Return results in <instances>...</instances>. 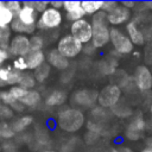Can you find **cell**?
Returning <instances> with one entry per match:
<instances>
[{
	"label": "cell",
	"instance_id": "cell-1",
	"mask_svg": "<svg viewBox=\"0 0 152 152\" xmlns=\"http://www.w3.org/2000/svg\"><path fill=\"white\" fill-rule=\"evenodd\" d=\"M56 122L62 131L75 133L84 126L86 116L83 112L76 107H64L57 113Z\"/></svg>",
	"mask_w": 152,
	"mask_h": 152
},
{
	"label": "cell",
	"instance_id": "cell-2",
	"mask_svg": "<svg viewBox=\"0 0 152 152\" xmlns=\"http://www.w3.org/2000/svg\"><path fill=\"white\" fill-rule=\"evenodd\" d=\"M90 23L93 27V37L90 42L91 45L96 50L104 48L107 44H109V33H110V26L107 21V14L100 11L96 14L91 15Z\"/></svg>",
	"mask_w": 152,
	"mask_h": 152
},
{
	"label": "cell",
	"instance_id": "cell-3",
	"mask_svg": "<svg viewBox=\"0 0 152 152\" xmlns=\"http://www.w3.org/2000/svg\"><path fill=\"white\" fill-rule=\"evenodd\" d=\"M109 43H110L114 52H116V55H119V56L129 55L134 51V45L129 40L125 30H122L120 27H110Z\"/></svg>",
	"mask_w": 152,
	"mask_h": 152
},
{
	"label": "cell",
	"instance_id": "cell-4",
	"mask_svg": "<svg viewBox=\"0 0 152 152\" xmlns=\"http://www.w3.org/2000/svg\"><path fill=\"white\" fill-rule=\"evenodd\" d=\"M64 15L62 13V11L55 10L52 7H48L43 13H40L38 15V20H37V30L39 31H52V30H57L62 23H63Z\"/></svg>",
	"mask_w": 152,
	"mask_h": 152
},
{
	"label": "cell",
	"instance_id": "cell-5",
	"mask_svg": "<svg viewBox=\"0 0 152 152\" xmlns=\"http://www.w3.org/2000/svg\"><path fill=\"white\" fill-rule=\"evenodd\" d=\"M122 90L121 88L115 84H107L104 86L97 94V103L101 108L104 109H113L121 100Z\"/></svg>",
	"mask_w": 152,
	"mask_h": 152
},
{
	"label": "cell",
	"instance_id": "cell-6",
	"mask_svg": "<svg viewBox=\"0 0 152 152\" xmlns=\"http://www.w3.org/2000/svg\"><path fill=\"white\" fill-rule=\"evenodd\" d=\"M56 49L62 56H64L65 58H68L70 61L72 58H76L83 51V44L80 43L76 38H74L69 33V34L62 36L58 39Z\"/></svg>",
	"mask_w": 152,
	"mask_h": 152
},
{
	"label": "cell",
	"instance_id": "cell-7",
	"mask_svg": "<svg viewBox=\"0 0 152 152\" xmlns=\"http://www.w3.org/2000/svg\"><path fill=\"white\" fill-rule=\"evenodd\" d=\"M133 82L135 89L140 93H147L152 90V70L146 64H140L133 72Z\"/></svg>",
	"mask_w": 152,
	"mask_h": 152
},
{
	"label": "cell",
	"instance_id": "cell-8",
	"mask_svg": "<svg viewBox=\"0 0 152 152\" xmlns=\"http://www.w3.org/2000/svg\"><path fill=\"white\" fill-rule=\"evenodd\" d=\"M70 34L83 45L89 44L93 37V27L90 19L83 18L70 24Z\"/></svg>",
	"mask_w": 152,
	"mask_h": 152
},
{
	"label": "cell",
	"instance_id": "cell-9",
	"mask_svg": "<svg viewBox=\"0 0 152 152\" xmlns=\"http://www.w3.org/2000/svg\"><path fill=\"white\" fill-rule=\"evenodd\" d=\"M147 132V120L142 115L133 116L126 126L125 138L129 141H137L141 139Z\"/></svg>",
	"mask_w": 152,
	"mask_h": 152
},
{
	"label": "cell",
	"instance_id": "cell-10",
	"mask_svg": "<svg viewBox=\"0 0 152 152\" xmlns=\"http://www.w3.org/2000/svg\"><path fill=\"white\" fill-rule=\"evenodd\" d=\"M31 52L30 38L23 34H14L10 42L8 53L11 57H25Z\"/></svg>",
	"mask_w": 152,
	"mask_h": 152
},
{
	"label": "cell",
	"instance_id": "cell-11",
	"mask_svg": "<svg viewBox=\"0 0 152 152\" xmlns=\"http://www.w3.org/2000/svg\"><path fill=\"white\" fill-rule=\"evenodd\" d=\"M132 11L124 7L120 2L109 13H107V21L110 27H120L132 20Z\"/></svg>",
	"mask_w": 152,
	"mask_h": 152
},
{
	"label": "cell",
	"instance_id": "cell-12",
	"mask_svg": "<svg viewBox=\"0 0 152 152\" xmlns=\"http://www.w3.org/2000/svg\"><path fill=\"white\" fill-rule=\"evenodd\" d=\"M125 32L128 36L129 40L132 42V44L134 46H142L146 44L144 34H142V30H141V25L138 24L133 18L131 21H128L125 25Z\"/></svg>",
	"mask_w": 152,
	"mask_h": 152
},
{
	"label": "cell",
	"instance_id": "cell-13",
	"mask_svg": "<svg viewBox=\"0 0 152 152\" xmlns=\"http://www.w3.org/2000/svg\"><path fill=\"white\" fill-rule=\"evenodd\" d=\"M97 91L91 89H81L74 94V101L77 106L90 108L97 102Z\"/></svg>",
	"mask_w": 152,
	"mask_h": 152
},
{
	"label": "cell",
	"instance_id": "cell-14",
	"mask_svg": "<svg viewBox=\"0 0 152 152\" xmlns=\"http://www.w3.org/2000/svg\"><path fill=\"white\" fill-rule=\"evenodd\" d=\"M45 56H46V63H48L51 68H55L56 70L63 71V70H66V69L69 68V65H70L69 59L65 58L64 56H62V55L57 51L56 48L50 49V50L45 53Z\"/></svg>",
	"mask_w": 152,
	"mask_h": 152
},
{
	"label": "cell",
	"instance_id": "cell-15",
	"mask_svg": "<svg viewBox=\"0 0 152 152\" xmlns=\"http://www.w3.org/2000/svg\"><path fill=\"white\" fill-rule=\"evenodd\" d=\"M18 102L21 103L25 108H34L40 104L42 102V94L40 91L32 89V90H24L23 95L18 99Z\"/></svg>",
	"mask_w": 152,
	"mask_h": 152
},
{
	"label": "cell",
	"instance_id": "cell-16",
	"mask_svg": "<svg viewBox=\"0 0 152 152\" xmlns=\"http://www.w3.org/2000/svg\"><path fill=\"white\" fill-rule=\"evenodd\" d=\"M68 100V94L64 90L55 89L50 91L45 97V106L46 107H61L63 106Z\"/></svg>",
	"mask_w": 152,
	"mask_h": 152
},
{
	"label": "cell",
	"instance_id": "cell-17",
	"mask_svg": "<svg viewBox=\"0 0 152 152\" xmlns=\"http://www.w3.org/2000/svg\"><path fill=\"white\" fill-rule=\"evenodd\" d=\"M25 61L27 64V70L34 71L46 62V56L44 51H31L27 56H25Z\"/></svg>",
	"mask_w": 152,
	"mask_h": 152
},
{
	"label": "cell",
	"instance_id": "cell-18",
	"mask_svg": "<svg viewBox=\"0 0 152 152\" xmlns=\"http://www.w3.org/2000/svg\"><path fill=\"white\" fill-rule=\"evenodd\" d=\"M15 18L19 19L23 24H25L27 26H36L37 25V20H38V13L32 7L23 6L20 12H19V14Z\"/></svg>",
	"mask_w": 152,
	"mask_h": 152
},
{
	"label": "cell",
	"instance_id": "cell-19",
	"mask_svg": "<svg viewBox=\"0 0 152 152\" xmlns=\"http://www.w3.org/2000/svg\"><path fill=\"white\" fill-rule=\"evenodd\" d=\"M0 101L2 104L13 109L14 113H23L26 109L21 103H19L18 101L14 100V97L11 95V93L8 90H5V89L0 90Z\"/></svg>",
	"mask_w": 152,
	"mask_h": 152
},
{
	"label": "cell",
	"instance_id": "cell-20",
	"mask_svg": "<svg viewBox=\"0 0 152 152\" xmlns=\"http://www.w3.org/2000/svg\"><path fill=\"white\" fill-rule=\"evenodd\" d=\"M32 124H33V116L30 114H25L17 118L13 122H11V127L14 133H20L24 132L26 128H28Z\"/></svg>",
	"mask_w": 152,
	"mask_h": 152
},
{
	"label": "cell",
	"instance_id": "cell-21",
	"mask_svg": "<svg viewBox=\"0 0 152 152\" xmlns=\"http://www.w3.org/2000/svg\"><path fill=\"white\" fill-rule=\"evenodd\" d=\"M10 28L12 30V32H14L15 34H23V36H32L34 34L37 27L36 26H27L25 24H23L19 19L14 18V20L12 21Z\"/></svg>",
	"mask_w": 152,
	"mask_h": 152
},
{
	"label": "cell",
	"instance_id": "cell-22",
	"mask_svg": "<svg viewBox=\"0 0 152 152\" xmlns=\"http://www.w3.org/2000/svg\"><path fill=\"white\" fill-rule=\"evenodd\" d=\"M14 18L13 13L6 7L5 1H0V27H10Z\"/></svg>",
	"mask_w": 152,
	"mask_h": 152
},
{
	"label": "cell",
	"instance_id": "cell-23",
	"mask_svg": "<svg viewBox=\"0 0 152 152\" xmlns=\"http://www.w3.org/2000/svg\"><path fill=\"white\" fill-rule=\"evenodd\" d=\"M102 5H103V1H88V0L81 1V6L86 15H90V17L100 12L102 10Z\"/></svg>",
	"mask_w": 152,
	"mask_h": 152
},
{
	"label": "cell",
	"instance_id": "cell-24",
	"mask_svg": "<svg viewBox=\"0 0 152 152\" xmlns=\"http://www.w3.org/2000/svg\"><path fill=\"white\" fill-rule=\"evenodd\" d=\"M32 72H33V76H34L37 83H44V82L49 78V76H50L51 66L45 62L44 64H42L39 68H37V69H36L34 71H32Z\"/></svg>",
	"mask_w": 152,
	"mask_h": 152
},
{
	"label": "cell",
	"instance_id": "cell-25",
	"mask_svg": "<svg viewBox=\"0 0 152 152\" xmlns=\"http://www.w3.org/2000/svg\"><path fill=\"white\" fill-rule=\"evenodd\" d=\"M19 87L26 89V90H32L36 88L37 86V81L33 76V72L32 71H25L23 72V76H21V80L18 84Z\"/></svg>",
	"mask_w": 152,
	"mask_h": 152
},
{
	"label": "cell",
	"instance_id": "cell-26",
	"mask_svg": "<svg viewBox=\"0 0 152 152\" xmlns=\"http://www.w3.org/2000/svg\"><path fill=\"white\" fill-rule=\"evenodd\" d=\"M12 37V30L10 27H0V49L8 51Z\"/></svg>",
	"mask_w": 152,
	"mask_h": 152
},
{
	"label": "cell",
	"instance_id": "cell-27",
	"mask_svg": "<svg viewBox=\"0 0 152 152\" xmlns=\"http://www.w3.org/2000/svg\"><path fill=\"white\" fill-rule=\"evenodd\" d=\"M30 38V46H31V51H43L44 46H45V39L42 34H32L28 37Z\"/></svg>",
	"mask_w": 152,
	"mask_h": 152
},
{
	"label": "cell",
	"instance_id": "cell-28",
	"mask_svg": "<svg viewBox=\"0 0 152 152\" xmlns=\"http://www.w3.org/2000/svg\"><path fill=\"white\" fill-rule=\"evenodd\" d=\"M15 135L10 122H0V139H11Z\"/></svg>",
	"mask_w": 152,
	"mask_h": 152
},
{
	"label": "cell",
	"instance_id": "cell-29",
	"mask_svg": "<svg viewBox=\"0 0 152 152\" xmlns=\"http://www.w3.org/2000/svg\"><path fill=\"white\" fill-rule=\"evenodd\" d=\"M21 76H23V72L21 71H18V70H14L13 68L11 69L10 74H8V78H7V86H18L20 80H21Z\"/></svg>",
	"mask_w": 152,
	"mask_h": 152
},
{
	"label": "cell",
	"instance_id": "cell-30",
	"mask_svg": "<svg viewBox=\"0 0 152 152\" xmlns=\"http://www.w3.org/2000/svg\"><path fill=\"white\" fill-rule=\"evenodd\" d=\"M13 116H14L13 109H11L10 107H7L5 104L0 106V122H7Z\"/></svg>",
	"mask_w": 152,
	"mask_h": 152
},
{
	"label": "cell",
	"instance_id": "cell-31",
	"mask_svg": "<svg viewBox=\"0 0 152 152\" xmlns=\"http://www.w3.org/2000/svg\"><path fill=\"white\" fill-rule=\"evenodd\" d=\"M63 10L65 13H71L82 10L81 1H63Z\"/></svg>",
	"mask_w": 152,
	"mask_h": 152
},
{
	"label": "cell",
	"instance_id": "cell-32",
	"mask_svg": "<svg viewBox=\"0 0 152 152\" xmlns=\"http://www.w3.org/2000/svg\"><path fill=\"white\" fill-rule=\"evenodd\" d=\"M11 66H12L14 70H18V71H21V72L28 71V70H27V64H26L25 57H17V58H14Z\"/></svg>",
	"mask_w": 152,
	"mask_h": 152
},
{
	"label": "cell",
	"instance_id": "cell-33",
	"mask_svg": "<svg viewBox=\"0 0 152 152\" xmlns=\"http://www.w3.org/2000/svg\"><path fill=\"white\" fill-rule=\"evenodd\" d=\"M11 69H12L11 65L0 66V89H4L5 87H7V78H8V74Z\"/></svg>",
	"mask_w": 152,
	"mask_h": 152
},
{
	"label": "cell",
	"instance_id": "cell-34",
	"mask_svg": "<svg viewBox=\"0 0 152 152\" xmlns=\"http://www.w3.org/2000/svg\"><path fill=\"white\" fill-rule=\"evenodd\" d=\"M5 5H6V7L13 13L14 17H17V15L19 14V12H20V10H21V7H23V4H21L20 1H14V0H12V1H6Z\"/></svg>",
	"mask_w": 152,
	"mask_h": 152
},
{
	"label": "cell",
	"instance_id": "cell-35",
	"mask_svg": "<svg viewBox=\"0 0 152 152\" xmlns=\"http://www.w3.org/2000/svg\"><path fill=\"white\" fill-rule=\"evenodd\" d=\"M144 59L146 65H152V42H148L144 45Z\"/></svg>",
	"mask_w": 152,
	"mask_h": 152
},
{
	"label": "cell",
	"instance_id": "cell-36",
	"mask_svg": "<svg viewBox=\"0 0 152 152\" xmlns=\"http://www.w3.org/2000/svg\"><path fill=\"white\" fill-rule=\"evenodd\" d=\"M48 7H49V1H42V0L32 1V8H33L38 14L43 13Z\"/></svg>",
	"mask_w": 152,
	"mask_h": 152
},
{
	"label": "cell",
	"instance_id": "cell-37",
	"mask_svg": "<svg viewBox=\"0 0 152 152\" xmlns=\"http://www.w3.org/2000/svg\"><path fill=\"white\" fill-rule=\"evenodd\" d=\"M119 5V2L118 1H103V5H102V12H104L106 14L107 13H109V12H112L116 6Z\"/></svg>",
	"mask_w": 152,
	"mask_h": 152
},
{
	"label": "cell",
	"instance_id": "cell-38",
	"mask_svg": "<svg viewBox=\"0 0 152 152\" xmlns=\"http://www.w3.org/2000/svg\"><path fill=\"white\" fill-rule=\"evenodd\" d=\"M10 57H11V56H10L8 51L0 49V66H2V65H4V63H5Z\"/></svg>",
	"mask_w": 152,
	"mask_h": 152
},
{
	"label": "cell",
	"instance_id": "cell-39",
	"mask_svg": "<svg viewBox=\"0 0 152 152\" xmlns=\"http://www.w3.org/2000/svg\"><path fill=\"white\" fill-rule=\"evenodd\" d=\"M124 7H126L127 10H129V11H132L133 12V10L135 8V5H137V2L135 1H122V2H120Z\"/></svg>",
	"mask_w": 152,
	"mask_h": 152
},
{
	"label": "cell",
	"instance_id": "cell-40",
	"mask_svg": "<svg viewBox=\"0 0 152 152\" xmlns=\"http://www.w3.org/2000/svg\"><path fill=\"white\" fill-rule=\"evenodd\" d=\"M49 6L55 10L61 11V10H63V1H51V2H49Z\"/></svg>",
	"mask_w": 152,
	"mask_h": 152
},
{
	"label": "cell",
	"instance_id": "cell-41",
	"mask_svg": "<svg viewBox=\"0 0 152 152\" xmlns=\"http://www.w3.org/2000/svg\"><path fill=\"white\" fill-rule=\"evenodd\" d=\"M95 51H96V49L91 45V43L83 45V51H82V52H87L88 55H90V53H93V52H95Z\"/></svg>",
	"mask_w": 152,
	"mask_h": 152
},
{
	"label": "cell",
	"instance_id": "cell-42",
	"mask_svg": "<svg viewBox=\"0 0 152 152\" xmlns=\"http://www.w3.org/2000/svg\"><path fill=\"white\" fill-rule=\"evenodd\" d=\"M113 152H133V150L128 146H120L116 150H113Z\"/></svg>",
	"mask_w": 152,
	"mask_h": 152
},
{
	"label": "cell",
	"instance_id": "cell-43",
	"mask_svg": "<svg viewBox=\"0 0 152 152\" xmlns=\"http://www.w3.org/2000/svg\"><path fill=\"white\" fill-rule=\"evenodd\" d=\"M142 5H144V8H145V11L146 12H152V1H145V2H142Z\"/></svg>",
	"mask_w": 152,
	"mask_h": 152
},
{
	"label": "cell",
	"instance_id": "cell-44",
	"mask_svg": "<svg viewBox=\"0 0 152 152\" xmlns=\"http://www.w3.org/2000/svg\"><path fill=\"white\" fill-rule=\"evenodd\" d=\"M145 146L152 148V134H150L145 138Z\"/></svg>",
	"mask_w": 152,
	"mask_h": 152
},
{
	"label": "cell",
	"instance_id": "cell-45",
	"mask_svg": "<svg viewBox=\"0 0 152 152\" xmlns=\"http://www.w3.org/2000/svg\"><path fill=\"white\" fill-rule=\"evenodd\" d=\"M140 152H152V148H150V147H144V148H141L140 150Z\"/></svg>",
	"mask_w": 152,
	"mask_h": 152
},
{
	"label": "cell",
	"instance_id": "cell-46",
	"mask_svg": "<svg viewBox=\"0 0 152 152\" xmlns=\"http://www.w3.org/2000/svg\"><path fill=\"white\" fill-rule=\"evenodd\" d=\"M148 112H150V115L152 116V100H151V102L148 104Z\"/></svg>",
	"mask_w": 152,
	"mask_h": 152
},
{
	"label": "cell",
	"instance_id": "cell-47",
	"mask_svg": "<svg viewBox=\"0 0 152 152\" xmlns=\"http://www.w3.org/2000/svg\"><path fill=\"white\" fill-rule=\"evenodd\" d=\"M40 152H59V151H57V150H43Z\"/></svg>",
	"mask_w": 152,
	"mask_h": 152
},
{
	"label": "cell",
	"instance_id": "cell-48",
	"mask_svg": "<svg viewBox=\"0 0 152 152\" xmlns=\"http://www.w3.org/2000/svg\"><path fill=\"white\" fill-rule=\"evenodd\" d=\"M150 27H151V30H152V23H151V24H150Z\"/></svg>",
	"mask_w": 152,
	"mask_h": 152
},
{
	"label": "cell",
	"instance_id": "cell-49",
	"mask_svg": "<svg viewBox=\"0 0 152 152\" xmlns=\"http://www.w3.org/2000/svg\"><path fill=\"white\" fill-rule=\"evenodd\" d=\"M1 104H2V103H1V101H0V106H1Z\"/></svg>",
	"mask_w": 152,
	"mask_h": 152
},
{
	"label": "cell",
	"instance_id": "cell-50",
	"mask_svg": "<svg viewBox=\"0 0 152 152\" xmlns=\"http://www.w3.org/2000/svg\"><path fill=\"white\" fill-rule=\"evenodd\" d=\"M151 66H152V65H151ZM151 70H152V68H151Z\"/></svg>",
	"mask_w": 152,
	"mask_h": 152
}]
</instances>
